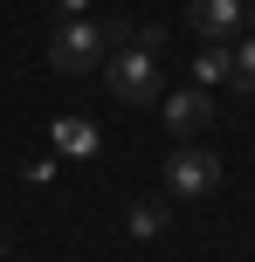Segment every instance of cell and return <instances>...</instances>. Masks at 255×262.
Wrapping results in <instances>:
<instances>
[{"instance_id": "8", "label": "cell", "mask_w": 255, "mask_h": 262, "mask_svg": "<svg viewBox=\"0 0 255 262\" xmlns=\"http://www.w3.org/2000/svg\"><path fill=\"white\" fill-rule=\"evenodd\" d=\"M124 228H131V235H159V228H166V200H131Z\"/></svg>"}, {"instance_id": "4", "label": "cell", "mask_w": 255, "mask_h": 262, "mask_svg": "<svg viewBox=\"0 0 255 262\" xmlns=\"http://www.w3.org/2000/svg\"><path fill=\"white\" fill-rule=\"evenodd\" d=\"M187 21H193L200 41H235V28L248 21V7H242V0H193Z\"/></svg>"}, {"instance_id": "7", "label": "cell", "mask_w": 255, "mask_h": 262, "mask_svg": "<svg viewBox=\"0 0 255 262\" xmlns=\"http://www.w3.org/2000/svg\"><path fill=\"white\" fill-rule=\"evenodd\" d=\"M193 76H200V90H207V83H221V76H228V41H207V49L193 55Z\"/></svg>"}, {"instance_id": "2", "label": "cell", "mask_w": 255, "mask_h": 262, "mask_svg": "<svg viewBox=\"0 0 255 262\" xmlns=\"http://www.w3.org/2000/svg\"><path fill=\"white\" fill-rule=\"evenodd\" d=\"M110 41L124 49V21H69L62 35L49 41V62L62 69V76H76V69H90L97 55L110 49Z\"/></svg>"}, {"instance_id": "6", "label": "cell", "mask_w": 255, "mask_h": 262, "mask_svg": "<svg viewBox=\"0 0 255 262\" xmlns=\"http://www.w3.org/2000/svg\"><path fill=\"white\" fill-rule=\"evenodd\" d=\"M55 152H69V159H97V145H104V131H97L90 118H55Z\"/></svg>"}, {"instance_id": "12", "label": "cell", "mask_w": 255, "mask_h": 262, "mask_svg": "<svg viewBox=\"0 0 255 262\" xmlns=\"http://www.w3.org/2000/svg\"><path fill=\"white\" fill-rule=\"evenodd\" d=\"M248 21H255V7H248Z\"/></svg>"}, {"instance_id": "3", "label": "cell", "mask_w": 255, "mask_h": 262, "mask_svg": "<svg viewBox=\"0 0 255 262\" xmlns=\"http://www.w3.org/2000/svg\"><path fill=\"white\" fill-rule=\"evenodd\" d=\"M166 186H173L179 200H207L221 186V159L214 152H173L166 159Z\"/></svg>"}, {"instance_id": "10", "label": "cell", "mask_w": 255, "mask_h": 262, "mask_svg": "<svg viewBox=\"0 0 255 262\" xmlns=\"http://www.w3.org/2000/svg\"><path fill=\"white\" fill-rule=\"evenodd\" d=\"M55 7H62V14H83V7H90V0H55Z\"/></svg>"}, {"instance_id": "9", "label": "cell", "mask_w": 255, "mask_h": 262, "mask_svg": "<svg viewBox=\"0 0 255 262\" xmlns=\"http://www.w3.org/2000/svg\"><path fill=\"white\" fill-rule=\"evenodd\" d=\"M228 76H235V90H255V41H235L228 49Z\"/></svg>"}, {"instance_id": "11", "label": "cell", "mask_w": 255, "mask_h": 262, "mask_svg": "<svg viewBox=\"0 0 255 262\" xmlns=\"http://www.w3.org/2000/svg\"><path fill=\"white\" fill-rule=\"evenodd\" d=\"M0 255H7V235H0Z\"/></svg>"}, {"instance_id": "5", "label": "cell", "mask_w": 255, "mask_h": 262, "mask_svg": "<svg viewBox=\"0 0 255 262\" xmlns=\"http://www.w3.org/2000/svg\"><path fill=\"white\" fill-rule=\"evenodd\" d=\"M159 111H166V124L173 131H200L207 118H214V97L193 83V90H173V97H159Z\"/></svg>"}, {"instance_id": "1", "label": "cell", "mask_w": 255, "mask_h": 262, "mask_svg": "<svg viewBox=\"0 0 255 262\" xmlns=\"http://www.w3.org/2000/svg\"><path fill=\"white\" fill-rule=\"evenodd\" d=\"M166 28H138V41H124L118 55H110V90L124 97V104H159L166 97Z\"/></svg>"}]
</instances>
